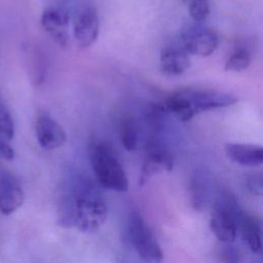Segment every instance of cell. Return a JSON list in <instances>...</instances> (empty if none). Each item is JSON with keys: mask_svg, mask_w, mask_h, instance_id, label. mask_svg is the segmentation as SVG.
I'll use <instances>...</instances> for the list:
<instances>
[{"mask_svg": "<svg viewBox=\"0 0 263 263\" xmlns=\"http://www.w3.org/2000/svg\"><path fill=\"white\" fill-rule=\"evenodd\" d=\"M182 1H183V2H186V1H187V0H182Z\"/></svg>", "mask_w": 263, "mask_h": 263, "instance_id": "cell-23", "label": "cell"}, {"mask_svg": "<svg viewBox=\"0 0 263 263\" xmlns=\"http://www.w3.org/2000/svg\"><path fill=\"white\" fill-rule=\"evenodd\" d=\"M108 216L107 203L96 185L86 178H78L69 185L63 196L58 222L82 232L99 229Z\"/></svg>", "mask_w": 263, "mask_h": 263, "instance_id": "cell-1", "label": "cell"}, {"mask_svg": "<svg viewBox=\"0 0 263 263\" xmlns=\"http://www.w3.org/2000/svg\"><path fill=\"white\" fill-rule=\"evenodd\" d=\"M250 64H251L250 53L243 48H238L227 60L224 66V69L225 71L241 72L246 70L250 66Z\"/></svg>", "mask_w": 263, "mask_h": 263, "instance_id": "cell-17", "label": "cell"}, {"mask_svg": "<svg viewBox=\"0 0 263 263\" xmlns=\"http://www.w3.org/2000/svg\"><path fill=\"white\" fill-rule=\"evenodd\" d=\"M182 49L189 54L209 57L217 49L219 37L217 33L204 27H191L182 33Z\"/></svg>", "mask_w": 263, "mask_h": 263, "instance_id": "cell-6", "label": "cell"}, {"mask_svg": "<svg viewBox=\"0 0 263 263\" xmlns=\"http://www.w3.org/2000/svg\"><path fill=\"white\" fill-rule=\"evenodd\" d=\"M99 35V16L92 6L82 8L74 22V37L81 48L89 47Z\"/></svg>", "mask_w": 263, "mask_h": 263, "instance_id": "cell-8", "label": "cell"}, {"mask_svg": "<svg viewBox=\"0 0 263 263\" xmlns=\"http://www.w3.org/2000/svg\"><path fill=\"white\" fill-rule=\"evenodd\" d=\"M190 67L188 53L182 48L164 47L160 52V70L167 77H176Z\"/></svg>", "mask_w": 263, "mask_h": 263, "instance_id": "cell-13", "label": "cell"}, {"mask_svg": "<svg viewBox=\"0 0 263 263\" xmlns=\"http://www.w3.org/2000/svg\"><path fill=\"white\" fill-rule=\"evenodd\" d=\"M69 20V13L66 9L50 6L42 12L41 25L59 45L66 46L68 43Z\"/></svg>", "mask_w": 263, "mask_h": 263, "instance_id": "cell-10", "label": "cell"}, {"mask_svg": "<svg viewBox=\"0 0 263 263\" xmlns=\"http://www.w3.org/2000/svg\"><path fill=\"white\" fill-rule=\"evenodd\" d=\"M226 156L233 162L242 166H259L263 163V148L259 145L227 143Z\"/></svg>", "mask_w": 263, "mask_h": 263, "instance_id": "cell-11", "label": "cell"}, {"mask_svg": "<svg viewBox=\"0 0 263 263\" xmlns=\"http://www.w3.org/2000/svg\"><path fill=\"white\" fill-rule=\"evenodd\" d=\"M14 122L6 105L0 98V139L7 142L14 137Z\"/></svg>", "mask_w": 263, "mask_h": 263, "instance_id": "cell-16", "label": "cell"}, {"mask_svg": "<svg viewBox=\"0 0 263 263\" xmlns=\"http://www.w3.org/2000/svg\"><path fill=\"white\" fill-rule=\"evenodd\" d=\"M247 186L249 188V190L255 194V195H262L263 192V180H262V176L259 175H254L251 176L248 181H247Z\"/></svg>", "mask_w": 263, "mask_h": 263, "instance_id": "cell-21", "label": "cell"}, {"mask_svg": "<svg viewBox=\"0 0 263 263\" xmlns=\"http://www.w3.org/2000/svg\"><path fill=\"white\" fill-rule=\"evenodd\" d=\"M25 193L20 183L12 177H4L0 181V212L10 215L22 206Z\"/></svg>", "mask_w": 263, "mask_h": 263, "instance_id": "cell-12", "label": "cell"}, {"mask_svg": "<svg viewBox=\"0 0 263 263\" xmlns=\"http://www.w3.org/2000/svg\"><path fill=\"white\" fill-rule=\"evenodd\" d=\"M182 90L190 104L194 116L204 111L232 106L238 101L234 95L225 91L196 88H185Z\"/></svg>", "mask_w": 263, "mask_h": 263, "instance_id": "cell-5", "label": "cell"}, {"mask_svg": "<svg viewBox=\"0 0 263 263\" xmlns=\"http://www.w3.org/2000/svg\"><path fill=\"white\" fill-rule=\"evenodd\" d=\"M209 13V0H189V14L194 22L200 23L204 21Z\"/></svg>", "mask_w": 263, "mask_h": 263, "instance_id": "cell-18", "label": "cell"}, {"mask_svg": "<svg viewBox=\"0 0 263 263\" xmlns=\"http://www.w3.org/2000/svg\"><path fill=\"white\" fill-rule=\"evenodd\" d=\"M174 160L171 153L156 141H150L146 147V155L142 165L139 184H144L149 178L163 172H171Z\"/></svg>", "mask_w": 263, "mask_h": 263, "instance_id": "cell-7", "label": "cell"}, {"mask_svg": "<svg viewBox=\"0 0 263 263\" xmlns=\"http://www.w3.org/2000/svg\"><path fill=\"white\" fill-rule=\"evenodd\" d=\"M204 198H205L204 185L200 182L199 178H196L193 180L191 184V199H192L193 206L199 210L201 206H203Z\"/></svg>", "mask_w": 263, "mask_h": 263, "instance_id": "cell-19", "label": "cell"}, {"mask_svg": "<svg viewBox=\"0 0 263 263\" xmlns=\"http://www.w3.org/2000/svg\"><path fill=\"white\" fill-rule=\"evenodd\" d=\"M15 156L13 148L9 145V142L0 139V158L5 160H12Z\"/></svg>", "mask_w": 263, "mask_h": 263, "instance_id": "cell-22", "label": "cell"}, {"mask_svg": "<svg viewBox=\"0 0 263 263\" xmlns=\"http://www.w3.org/2000/svg\"><path fill=\"white\" fill-rule=\"evenodd\" d=\"M238 229L245 245L255 254L262 251V232L260 221L249 214L242 213L239 218Z\"/></svg>", "mask_w": 263, "mask_h": 263, "instance_id": "cell-14", "label": "cell"}, {"mask_svg": "<svg viewBox=\"0 0 263 263\" xmlns=\"http://www.w3.org/2000/svg\"><path fill=\"white\" fill-rule=\"evenodd\" d=\"M89 155L95 177L102 187L116 192L128 189L125 171L110 146L104 143L93 144Z\"/></svg>", "mask_w": 263, "mask_h": 263, "instance_id": "cell-2", "label": "cell"}, {"mask_svg": "<svg viewBox=\"0 0 263 263\" xmlns=\"http://www.w3.org/2000/svg\"><path fill=\"white\" fill-rule=\"evenodd\" d=\"M138 136L139 128L137 121L130 117L123 119L119 127V140L125 150H136L138 146Z\"/></svg>", "mask_w": 263, "mask_h": 263, "instance_id": "cell-15", "label": "cell"}, {"mask_svg": "<svg viewBox=\"0 0 263 263\" xmlns=\"http://www.w3.org/2000/svg\"><path fill=\"white\" fill-rule=\"evenodd\" d=\"M130 242L138 256L146 263H161L163 253L155 235L139 213H132L128 219Z\"/></svg>", "mask_w": 263, "mask_h": 263, "instance_id": "cell-4", "label": "cell"}, {"mask_svg": "<svg viewBox=\"0 0 263 263\" xmlns=\"http://www.w3.org/2000/svg\"><path fill=\"white\" fill-rule=\"evenodd\" d=\"M35 134L40 147L46 150L57 149L67 141V135L62 125L44 113L37 117Z\"/></svg>", "mask_w": 263, "mask_h": 263, "instance_id": "cell-9", "label": "cell"}, {"mask_svg": "<svg viewBox=\"0 0 263 263\" xmlns=\"http://www.w3.org/2000/svg\"><path fill=\"white\" fill-rule=\"evenodd\" d=\"M241 214L237 202L229 195H223L215 203L211 213L210 225L220 241L231 243L235 240Z\"/></svg>", "mask_w": 263, "mask_h": 263, "instance_id": "cell-3", "label": "cell"}, {"mask_svg": "<svg viewBox=\"0 0 263 263\" xmlns=\"http://www.w3.org/2000/svg\"><path fill=\"white\" fill-rule=\"evenodd\" d=\"M219 258L222 263H241L240 252L230 243H227L221 248L219 252Z\"/></svg>", "mask_w": 263, "mask_h": 263, "instance_id": "cell-20", "label": "cell"}]
</instances>
